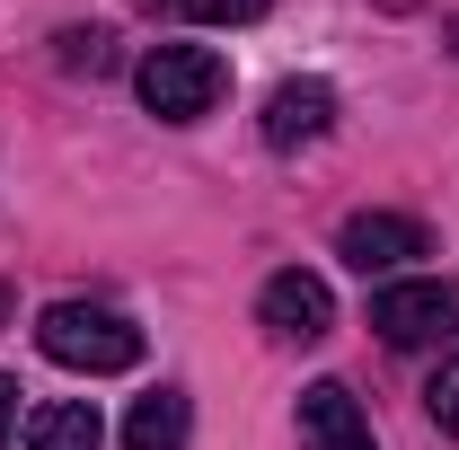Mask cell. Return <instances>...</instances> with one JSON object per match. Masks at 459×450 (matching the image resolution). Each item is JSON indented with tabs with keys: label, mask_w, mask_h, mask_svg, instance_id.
Listing matches in <instances>:
<instances>
[{
	"label": "cell",
	"mask_w": 459,
	"mask_h": 450,
	"mask_svg": "<svg viewBox=\"0 0 459 450\" xmlns=\"http://www.w3.org/2000/svg\"><path fill=\"white\" fill-rule=\"evenodd\" d=\"M36 344H45V362L89 371V380L142 362V327H133L124 309H98V300H54V309L36 318Z\"/></svg>",
	"instance_id": "cell-1"
},
{
	"label": "cell",
	"mask_w": 459,
	"mask_h": 450,
	"mask_svg": "<svg viewBox=\"0 0 459 450\" xmlns=\"http://www.w3.org/2000/svg\"><path fill=\"white\" fill-rule=\"evenodd\" d=\"M230 89V62L212 45H151L142 54V107L160 124H204Z\"/></svg>",
	"instance_id": "cell-2"
},
{
	"label": "cell",
	"mask_w": 459,
	"mask_h": 450,
	"mask_svg": "<svg viewBox=\"0 0 459 450\" xmlns=\"http://www.w3.org/2000/svg\"><path fill=\"white\" fill-rule=\"evenodd\" d=\"M371 327L398 353L451 344L459 336V282H389V291H371Z\"/></svg>",
	"instance_id": "cell-3"
},
{
	"label": "cell",
	"mask_w": 459,
	"mask_h": 450,
	"mask_svg": "<svg viewBox=\"0 0 459 450\" xmlns=\"http://www.w3.org/2000/svg\"><path fill=\"white\" fill-rule=\"evenodd\" d=\"M256 318H265V336H283V344H318L327 327H336V291L318 274H274L265 282V300H256Z\"/></svg>",
	"instance_id": "cell-4"
},
{
	"label": "cell",
	"mask_w": 459,
	"mask_h": 450,
	"mask_svg": "<svg viewBox=\"0 0 459 450\" xmlns=\"http://www.w3.org/2000/svg\"><path fill=\"white\" fill-rule=\"evenodd\" d=\"M336 256L353 265V274H398L406 256H424V221H406V212H353V221L336 229Z\"/></svg>",
	"instance_id": "cell-5"
},
{
	"label": "cell",
	"mask_w": 459,
	"mask_h": 450,
	"mask_svg": "<svg viewBox=\"0 0 459 450\" xmlns=\"http://www.w3.org/2000/svg\"><path fill=\"white\" fill-rule=\"evenodd\" d=\"M300 450H380L344 380H318V389H300Z\"/></svg>",
	"instance_id": "cell-6"
},
{
	"label": "cell",
	"mask_w": 459,
	"mask_h": 450,
	"mask_svg": "<svg viewBox=\"0 0 459 450\" xmlns=\"http://www.w3.org/2000/svg\"><path fill=\"white\" fill-rule=\"evenodd\" d=\"M327 124H336V89H327V80H283V89L265 98V142H274V151L318 142Z\"/></svg>",
	"instance_id": "cell-7"
},
{
	"label": "cell",
	"mask_w": 459,
	"mask_h": 450,
	"mask_svg": "<svg viewBox=\"0 0 459 450\" xmlns=\"http://www.w3.org/2000/svg\"><path fill=\"white\" fill-rule=\"evenodd\" d=\"M186 433H195V415H186L177 389H151L133 415H124V450H186Z\"/></svg>",
	"instance_id": "cell-8"
},
{
	"label": "cell",
	"mask_w": 459,
	"mask_h": 450,
	"mask_svg": "<svg viewBox=\"0 0 459 450\" xmlns=\"http://www.w3.org/2000/svg\"><path fill=\"white\" fill-rule=\"evenodd\" d=\"M107 442V424H98V406H80V397H62L45 406L36 424H27V450H98Z\"/></svg>",
	"instance_id": "cell-9"
},
{
	"label": "cell",
	"mask_w": 459,
	"mask_h": 450,
	"mask_svg": "<svg viewBox=\"0 0 459 450\" xmlns=\"http://www.w3.org/2000/svg\"><path fill=\"white\" fill-rule=\"evenodd\" d=\"M54 45H62V71H89V80H98V71H115V36H107V27H62V36H54Z\"/></svg>",
	"instance_id": "cell-10"
},
{
	"label": "cell",
	"mask_w": 459,
	"mask_h": 450,
	"mask_svg": "<svg viewBox=\"0 0 459 450\" xmlns=\"http://www.w3.org/2000/svg\"><path fill=\"white\" fill-rule=\"evenodd\" d=\"M151 9H169V18H204V27H247V18H265L274 0H151Z\"/></svg>",
	"instance_id": "cell-11"
},
{
	"label": "cell",
	"mask_w": 459,
	"mask_h": 450,
	"mask_svg": "<svg viewBox=\"0 0 459 450\" xmlns=\"http://www.w3.org/2000/svg\"><path fill=\"white\" fill-rule=\"evenodd\" d=\"M424 406H433V424H442V433L459 442V353L442 362V371H433V389H424Z\"/></svg>",
	"instance_id": "cell-12"
},
{
	"label": "cell",
	"mask_w": 459,
	"mask_h": 450,
	"mask_svg": "<svg viewBox=\"0 0 459 450\" xmlns=\"http://www.w3.org/2000/svg\"><path fill=\"white\" fill-rule=\"evenodd\" d=\"M9 424H18V380L0 371V450H9Z\"/></svg>",
	"instance_id": "cell-13"
},
{
	"label": "cell",
	"mask_w": 459,
	"mask_h": 450,
	"mask_svg": "<svg viewBox=\"0 0 459 450\" xmlns=\"http://www.w3.org/2000/svg\"><path fill=\"white\" fill-rule=\"evenodd\" d=\"M0 327H9V291H0Z\"/></svg>",
	"instance_id": "cell-14"
},
{
	"label": "cell",
	"mask_w": 459,
	"mask_h": 450,
	"mask_svg": "<svg viewBox=\"0 0 459 450\" xmlns=\"http://www.w3.org/2000/svg\"><path fill=\"white\" fill-rule=\"evenodd\" d=\"M451 45H459V18H451Z\"/></svg>",
	"instance_id": "cell-15"
}]
</instances>
